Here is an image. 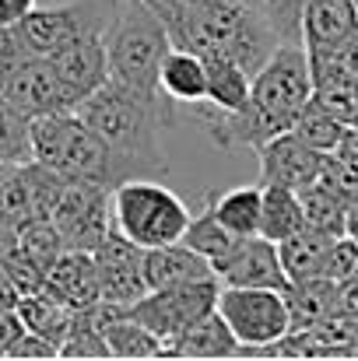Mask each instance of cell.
<instances>
[{
    "label": "cell",
    "instance_id": "1",
    "mask_svg": "<svg viewBox=\"0 0 358 361\" xmlns=\"http://www.w3.org/2000/svg\"><path fill=\"white\" fill-rule=\"evenodd\" d=\"M85 126H92L119 158L137 165H158L162 140L176 123V102L158 95L130 92L117 81H106L99 92L74 106Z\"/></svg>",
    "mask_w": 358,
    "mask_h": 361
},
{
    "label": "cell",
    "instance_id": "2",
    "mask_svg": "<svg viewBox=\"0 0 358 361\" xmlns=\"http://www.w3.org/2000/svg\"><path fill=\"white\" fill-rule=\"evenodd\" d=\"M32 161L56 172L60 179L95 183L109 190L133 172V165L119 158L92 126H85L78 113H53L32 120Z\"/></svg>",
    "mask_w": 358,
    "mask_h": 361
},
{
    "label": "cell",
    "instance_id": "3",
    "mask_svg": "<svg viewBox=\"0 0 358 361\" xmlns=\"http://www.w3.org/2000/svg\"><path fill=\"white\" fill-rule=\"evenodd\" d=\"M106 53H109V81L130 92L158 95V67L169 53L172 39L165 21L141 0H113V14L106 21Z\"/></svg>",
    "mask_w": 358,
    "mask_h": 361
},
{
    "label": "cell",
    "instance_id": "4",
    "mask_svg": "<svg viewBox=\"0 0 358 361\" xmlns=\"http://www.w3.org/2000/svg\"><path fill=\"white\" fill-rule=\"evenodd\" d=\"M109 204H113V228L141 249L179 242L193 218L176 190L133 176L113 186Z\"/></svg>",
    "mask_w": 358,
    "mask_h": 361
},
{
    "label": "cell",
    "instance_id": "5",
    "mask_svg": "<svg viewBox=\"0 0 358 361\" xmlns=\"http://www.w3.org/2000/svg\"><path fill=\"white\" fill-rule=\"evenodd\" d=\"M218 316L229 323L239 344V355H270L274 344H281L292 334V316L285 291L278 288H218L215 302Z\"/></svg>",
    "mask_w": 358,
    "mask_h": 361
},
{
    "label": "cell",
    "instance_id": "6",
    "mask_svg": "<svg viewBox=\"0 0 358 361\" xmlns=\"http://www.w3.org/2000/svg\"><path fill=\"white\" fill-rule=\"evenodd\" d=\"M218 277L211 281H190L179 288H158V291H144L137 302L126 305V316L137 319L141 326H148L162 344H169L179 330H186L193 319L208 316L218 302Z\"/></svg>",
    "mask_w": 358,
    "mask_h": 361
},
{
    "label": "cell",
    "instance_id": "7",
    "mask_svg": "<svg viewBox=\"0 0 358 361\" xmlns=\"http://www.w3.org/2000/svg\"><path fill=\"white\" fill-rule=\"evenodd\" d=\"M109 186H95V183H71L64 179L53 207H49V221L56 225L64 249H95L99 242L113 232V204H109Z\"/></svg>",
    "mask_w": 358,
    "mask_h": 361
},
{
    "label": "cell",
    "instance_id": "8",
    "mask_svg": "<svg viewBox=\"0 0 358 361\" xmlns=\"http://www.w3.org/2000/svg\"><path fill=\"white\" fill-rule=\"evenodd\" d=\"M109 14H113V0L109 4L74 0V4H60V7H32L18 21V32L32 56H53L71 39H78L92 28H106Z\"/></svg>",
    "mask_w": 358,
    "mask_h": 361
},
{
    "label": "cell",
    "instance_id": "9",
    "mask_svg": "<svg viewBox=\"0 0 358 361\" xmlns=\"http://www.w3.org/2000/svg\"><path fill=\"white\" fill-rule=\"evenodd\" d=\"M0 95L11 106H18L28 120L53 116V113H74V106H78L74 92L60 81V74L53 71V63L46 56H32V60L18 63L14 71H7L0 78Z\"/></svg>",
    "mask_w": 358,
    "mask_h": 361
},
{
    "label": "cell",
    "instance_id": "10",
    "mask_svg": "<svg viewBox=\"0 0 358 361\" xmlns=\"http://www.w3.org/2000/svg\"><path fill=\"white\" fill-rule=\"evenodd\" d=\"M211 267H215L218 284L225 288H278V291L288 288L278 242L263 239V235H242Z\"/></svg>",
    "mask_w": 358,
    "mask_h": 361
},
{
    "label": "cell",
    "instance_id": "11",
    "mask_svg": "<svg viewBox=\"0 0 358 361\" xmlns=\"http://www.w3.org/2000/svg\"><path fill=\"white\" fill-rule=\"evenodd\" d=\"M95 256V270H99V284H102V302H117L130 305L137 302L148 284H144V249L123 239L117 228L92 249Z\"/></svg>",
    "mask_w": 358,
    "mask_h": 361
},
{
    "label": "cell",
    "instance_id": "12",
    "mask_svg": "<svg viewBox=\"0 0 358 361\" xmlns=\"http://www.w3.org/2000/svg\"><path fill=\"white\" fill-rule=\"evenodd\" d=\"M256 154H260V186L302 190V186L316 183L320 169H323V154L313 151L306 140H299L292 130L260 144Z\"/></svg>",
    "mask_w": 358,
    "mask_h": 361
},
{
    "label": "cell",
    "instance_id": "13",
    "mask_svg": "<svg viewBox=\"0 0 358 361\" xmlns=\"http://www.w3.org/2000/svg\"><path fill=\"white\" fill-rule=\"evenodd\" d=\"M106 28H92L78 39H71L64 49H56L53 56H46L53 63V71L60 74V81L74 92V99H88L92 92H99L109 81V53H106Z\"/></svg>",
    "mask_w": 358,
    "mask_h": 361
},
{
    "label": "cell",
    "instance_id": "14",
    "mask_svg": "<svg viewBox=\"0 0 358 361\" xmlns=\"http://www.w3.org/2000/svg\"><path fill=\"white\" fill-rule=\"evenodd\" d=\"M42 291H49L53 298H60L74 312L78 309H92L95 302H102V284H99L95 256L88 249H64L46 267Z\"/></svg>",
    "mask_w": 358,
    "mask_h": 361
},
{
    "label": "cell",
    "instance_id": "15",
    "mask_svg": "<svg viewBox=\"0 0 358 361\" xmlns=\"http://www.w3.org/2000/svg\"><path fill=\"white\" fill-rule=\"evenodd\" d=\"M358 35L355 0H306L302 14V46L309 56H323Z\"/></svg>",
    "mask_w": 358,
    "mask_h": 361
},
{
    "label": "cell",
    "instance_id": "16",
    "mask_svg": "<svg viewBox=\"0 0 358 361\" xmlns=\"http://www.w3.org/2000/svg\"><path fill=\"white\" fill-rule=\"evenodd\" d=\"M144 284L148 291L158 288H179L190 281H211L215 267L211 259H204L201 252H193L186 242H169V245H155L144 249Z\"/></svg>",
    "mask_w": 358,
    "mask_h": 361
},
{
    "label": "cell",
    "instance_id": "17",
    "mask_svg": "<svg viewBox=\"0 0 358 361\" xmlns=\"http://www.w3.org/2000/svg\"><path fill=\"white\" fill-rule=\"evenodd\" d=\"M158 88L169 102H176V109H190L197 102L208 99V63L201 53L183 49V46H169V53L162 56L158 67Z\"/></svg>",
    "mask_w": 358,
    "mask_h": 361
},
{
    "label": "cell",
    "instance_id": "18",
    "mask_svg": "<svg viewBox=\"0 0 358 361\" xmlns=\"http://www.w3.org/2000/svg\"><path fill=\"white\" fill-rule=\"evenodd\" d=\"M236 355L239 344L229 323L218 316V309L193 319L186 330H179L165 344V358H236Z\"/></svg>",
    "mask_w": 358,
    "mask_h": 361
},
{
    "label": "cell",
    "instance_id": "19",
    "mask_svg": "<svg viewBox=\"0 0 358 361\" xmlns=\"http://www.w3.org/2000/svg\"><path fill=\"white\" fill-rule=\"evenodd\" d=\"M285 302H288L292 330H309V326L338 316V284L327 277L292 281L285 288Z\"/></svg>",
    "mask_w": 358,
    "mask_h": 361
},
{
    "label": "cell",
    "instance_id": "20",
    "mask_svg": "<svg viewBox=\"0 0 358 361\" xmlns=\"http://www.w3.org/2000/svg\"><path fill=\"white\" fill-rule=\"evenodd\" d=\"M14 316L21 319V326H25L28 334L49 341L56 351H60V344H64V337H67V330H71V323H74V309L64 305L60 298H53V295L42 291V288L21 295Z\"/></svg>",
    "mask_w": 358,
    "mask_h": 361
},
{
    "label": "cell",
    "instance_id": "21",
    "mask_svg": "<svg viewBox=\"0 0 358 361\" xmlns=\"http://www.w3.org/2000/svg\"><path fill=\"white\" fill-rule=\"evenodd\" d=\"M208 207L232 235H256L260 232V211H263V186H236L225 193H211Z\"/></svg>",
    "mask_w": 358,
    "mask_h": 361
},
{
    "label": "cell",
    "instance_id": "22",
    "mask_svg": "<svg viewBox=\"0 0 358 361\" xmlns=\"http://www.w3.org/2000/svg\"><path fill=\"white\" fill-rule=\"evenodd\" d=\"M204 63H208V99L204 102L222 113H239L249 102L253 78L232 56H204Z\"/></svg>",
    "mask_w": 358,
    "mask_h": 361
},
{
    "label": "cell",
    "instance_id": "23",
    "mask_svg": "<svg viewBox=\"0 0 358 361\" xmlns=\"http://www.w3.org/2000/svg\"><path fill=\"white\" fill-rule=\"evenodd\" d=\"M306 228L302 218V204H299V190L288 186H263V211H260V232L270 242H285L299 235Z\"/></svg>",
    "mask_w": 358,
    "mask_h": 361
},
{
    "label": "cell",
    "instance_id": "24",
    "mask_svg": "<svg viewBox=\"0 0 358 361\" xmlns=\"http://www.w3.org/2000/svg\"><path fill=\"white\" fill-rule=\"evenodd\" d=\"M299 204H302V218H306L309 232H320V235H330V239L348 232V204L338 193H330L323 183L302 186Z\"/></svg>",
    "mask_w": 358,
    "mask_h": 361
},
{
    "label": "cell",
    "instance_id": "25",
    "mask_svg": "<svg viewBox=\"0 0 358 361\" xmlns=\"http://www.w3.org/2000/svg\"><path fill=\"white\" fill-rule=\"evenodd\" d=\"M327 245H330V235H320V232H309V228H302L292 239L278 242V252H281V267H285L288 284L292 281L320 277V263H323Z\"/></svg>",
    "mask_w": 358,
    "mask_h": 361
},
{
    "label": "cell",
    "instance_id": "26",
    "mask_svg": "<svg viewBox=\"0 0 358 361\" xmlns=\"http://www.w3.org/2000/svg\"><path fill=\"white\" fill-rule=\"evenodd\" d=\"M292 133H295L299 140H306L313 151H320V154H334V151L341 147L345 133H348V123H341L338 116H330L327 109H320V106L309 99V106L299 113V120H295V126H292Z\"/></svg>",
    "mask_w": 358,
    "mask_h": 361
},
{
    "label": "cell",
    "instance_id": "27",
    "mask_svg": "<svg viewBox=\"0 0 358 361\" xmlns=\"http://www.w3.org/2000/svg\"><path fill=\"white\" fill-rule=\"evenodd\" d=\"M32 161V120L0 95V169Z\"/></svg>",
    "mask_w": 358,
    "mask_h": 361
},
{
    "label": "cell",
    "instance_id": "28",
    "mask_svg": "<svg viewBox=\"0 0 358 361\" xmlns=\"http://www.w3.org/2000/svg\"><path fill=\"white\" fill-rule=\"evenodd\" d=\"M242 239V235H232L218 218H215V211L211 207H204L197 218H190V225H186V232H183V239L179 242H186L193 252H201L204 259H218V256H225L236 242Z\"/></svg>",
    "mask_w": 358,
    "mask_h": 361
},
{
    "label": "cell",
    "instance_id": "29",
    "mask_svg": "<svg viewBox=\"0 0 358 361\" xmlns=\"http://www.w3.org/2000/svg\"><path fill=\"white\" fill-rule=\"evenodd\" d=\"M109 358V344H106V334L95 319L92 309H78L74 312V323L60 344V358Z\"/></svg>",
    "mask_w": 358,
    "mask_h": 361
},
{
    "label": "cell",
    "instance_id": "30",
    "mask_svg": "<svg viewBox=\"0 0 358 361\" xmlns=\"http://www.w3.org/2000/svg\"><path fill=\"white\" fill-rule=\"evenodd\" d=\"M260 11H263V18L270 21V28L281 42H302L306 0H260Z\"/></svg>",
    "mask_w": 358,
    "mask_h": 361
},
{
    "label": "cell",
    "instance_id": "31",
    "mask_svg": "<svg viewBox=\"0 0 358 361\" xmlns=\"http://www.w3.org/2000/svg\"><path fill=\"white\" fill-rule=\"evenodd\" d=\"M320 277H327L334 284L358 277V239H352L348 232L330 239L327 252H323V263H320Z\"/></svg>",
    "mask_w": 358,
    "mask_h": 361
},
{
    "label": "cell",
    "instance_id": "32",
    "mask_svg": "<svg viewBox=\"0 0 358 361\" xmlns=\"http://www.w3.org/2000/svg\"><path fill=\"white\" fill-rule=\"evenodd\" d=\"M25 60H32V53H28L18 25H0V78L7 71H14L18 63H25Z\"/></svg>",
    "mask_w": 358,
    "mask_h": 361
},
{
    "label": "cell",
    "instance_id": "33",
    "mask_svg": "<svg viewBox=\"0 0 358 361\" xmlns=\"http://www.w3.org/2000/svg\"><path fill=\"white\" fill-rule=\"evenodd\" d=\"M338 316L358 319V277H348L338 284Z\"/></svg>",
    "mask_w": 358,
    "mask_h": 361
},
{
    "label": "cell",
    "instance_id": "34",
    "mask_svg": "<svg viewBox=\"0 0 358 361\" xmlns=\"http://www.w3.org/2000/svg\"><path fill=\"white\" fill-rule=\"evenodd\" d=\"M21 334H25L21 319H18L14 312H0V355L11 358V348H14V341H18Z\"/></svg>",
    "mask_w": 358,
    "mask_h": 361
},
{
    "label": "cell",
    "instance_id": "35",
    "mask_svg": "<svg viewBox=\"0 0 358 361\" xmlns=\"http://www.w3.org/2000/svg\"><path fill=\"white\" fill-rule=\"evenodd\" d=\"M18 302H21V288L14 284V277H11V274L4 270V263H0V312H14Z\"/></svg>",
    "mask_w": 358,
    "mask_h": 361
},
{
    "label": "cell",
    "instance_id": "36",
    "mask_svg": "<svg viewBox=\"0 0 358 361\" xmlns=\"http://www.w3.org/2000/svg\"><path fill=\"white\" fill-rule=\"evenodd\" d=\"M32 7L35 0H0V25H18Z\"/></svg>",
    "mask_w": 358,
    "mask_h": 361
},
{
    "label": "cell",
    "instance_id": "37",
    "mask_svg": "<svg viewBox=\"0 0 358 361\" xmlns=\"http://www.w3.org/2000/svg\"><path fill=\"white\" fill-rule=\"evenodd\" d=\"M141 4H148V7H151V11L162 18V21H165V18L172 14V7H176V0H141Z\"/></svg>",
    "mask_w": 358,
    "mask_h": 361
},
{
    "label": "cell",
    "instance_id": "38",
    "mask_svg": "<svg viewBox=\"0 0 358 361\" xmlns=\"http://www.w3.org/2000/svg\"><path fill=\"white\" fill-rule=\"evenodd\" d=\"M239 4H249V7H260V0H239Z\"/></svg>",
    "mask_w": 358,
    "mask_h": 361
},
{
    "label": "cell",
    "instance_id": "39",
    "mask_svg": "<svg viewBox=\"0 0 358 361\" xmlns=\"http://www.w3.org/2000/svg\"><path fill=\"white\" fill-rule=\"evenodd\" d=\"M0 172H4V169H0Z\"/></svg>",
    "mask_w": 358,
    "mask_h": 361
},
{
    "label": "cell",
    "instance_id": "40",
    "mask_svg": "<svg viewBox=\"0 0 358 361\" xmlns=\"http://www.w3.org/2000/svg\"><path fill=\"white\" fill-rule=\"evenodd\" d=\"M355 4H358V0H355Z\"/></svg>",
    "mask_w": 358,
    "mask_h": 361
}]
</instances>
